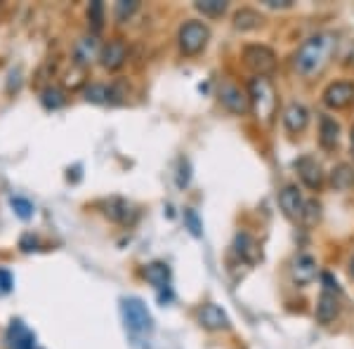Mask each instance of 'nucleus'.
I'll return each instance as SVG.
<instances>
[{
	"label": "nucleus",
	"instance_id": "nucleus-23",
	"mask_svg": "<svg viewBox=\"0 0 354 349\" xmlns=\"http://www.w3.org/2000/svg\"><path fill=\"white\" fill-rule=\"evenodd\" d=\"M10 205H12L15 215L19 217V220H31L33 213H36L33 203L28 201V198H21V196H12V198H10Z\"/></svg>",
	"mask_w": 354,
	"mask_h": 349
},
{
	"label": "nucleus",
	"instance_id": "nucleus-3",
	"mask_svg": "<svg viewBox=\"0 0 354 349\" xmlns=\"http://www.w3.org/2000/svg\"><path fill=\"white\" fill-rule=\"evenodd\" d=\"M121 317L125 323V330L135 340H145L153 333V319L140 297H123L121 300Z\"/></svg>",
	"mask_w": 354,
	"mask_h": 349
},
{
	"label": "nucleus",
	"instance_id": "nucleus-5",
	"mask_svg": "<svg viewBox=\"0 0 354 349\" xmlns=\"http://www.w3.org/2000/svg\"><path fill=\"white\" fill-rule=\"evenodd\" d=\"M243 62L248 68H253L255 76H267L277 68V55L267 45H245Z\"/></svg>",
	"mask_w": 354,
	"mask_h": 349
},
{
	"label": "nucleus",
	"instance_id": "nucleus-7",
	"mask_svg": "<svg viewBox=\"0 0 354 349\" xmlns=\"http://www.w3.org/2000/svg\"><path fill=\"white\" fill-rule=\"evenodd\" d=\"M324 104L330 109H347L354 104V83L338 81L324 90Z\"/></svg>",
	"mask_w": 354,
	"mask_h": 349
},
{
	"label": "nucleus",
	"instance_id": "nucleus-8",
	"mask_svg": "<svg viewBox=\"0 0 354 349\" xmlns=\"http://www.w3.org/2000/svg\"><path fill=\"white\" fill-rule=\"evenodd\" d=\"M220 102L230 109L232 113H239V116L250 109V97L234 83H225L220 88Z\"/></svg>",
	"mask_w": 354,
	"mask_h": 349
},
{
	"label": "nucleus",
	"instance_id": "nucleus-2",
	"mask_svg": "<svg viewBox=\"0 0 354 349\" xmlns=\"http://www.w3.org/2000/svg\"><path fill=\"white\" fill-rule=\"evenodd\" d=\"M248 97H250V109H253L255 118L262 125H272L274 116H277V90H274L272 81L267 76H255L248 83Z\"/></svg>",
	"mask_w": 354,
	"mask_h": 349
},
{
	"label": "nucleus",
	"instance_id": "nucleus-34",
	"mask_svg": "<svg viewBox=\"0 0 354 349\" xmlns=\"http://www.w3.org/2000/svg\"><path fill=\"white\" fill-rule=\"evenodd\" d=\"M352 156H354V128H352Z\"/></svg>",
	"mask_w": 354,
	"mask_h": 349
},
{
	"label": "nucleus",
	"instance_id": "nucleus-18",
	"mask_svg": "<svg viewBox=\"0 0 354 349\" xmlns=\"http://www.w3.org/2000/svg\"><path fill=\"white\" fill-rule=\"evenodd\" d=\"M145 279L161 295H163V290L168 293V288H170V269H168V265H163V262H151V265H147Z\"/></svg>",
	"mask_w": 354,
	"mask_h": 349
},
{
	"label": "nucleus",
	"instance_id": "nucleus-1",
	"mask_svg": "<svg viewBox=\"0 0 354 349\" xmlns=\"http://www.w3.org/2000/svg\"><path fill=\"white\" fill-rule=\"evenodd\" d=\"M335 50V36L333 33H317L307 38L293 55V68L302 78H314L328 66L330 55Z\"/></svg>",
	"mask_w": 354,
	"mask_h": 349
},
{
	"label": "nucleus",
	"instance_id": "nucleus-24",
	"mask_svg": "<svg viewBox=\"0 0 354 349\" xmlns=\"http://www.w3.org/2000/svg\"><path fill=\"white\" fill-rule=\"evenodd\" d=\"M196 10L198 12H203L205 17H220V15H225L227 3L225 0H198Z\"/></svg>",
	"mask_w": 354,
	"mask_h": 349
},
{
	"label": "nucleus",
	"instance_id": "nucleus-15",
	"mask_svg": "<svg viewBox=\"0 0 354 349\" xmlns=\"http://www.w3.org/2000/svg\"><path fill=\"white\" fill-rule=\"evenodd\" d=\"M234 250H236V255L241 257L243 262H248V265H255V262H260V257H262L258 241L245 232H239L236 236H234Z\"/></svg>",
	"mask_w": 354,
	"mask_h": 349
},
{
	"label": "nucleus",
	"instance_id": "nucleus-27",
	"mask_svg": "<svg viewBox=\"0 0 354 349\" xmlns=\"http://www.w3.org/2000/svg\"><path fill=\"white\" fill-rule=\"evenodd\" d=\"M185 225H187V229H189L192 236H201V234H203L201 232L203 225H201V220H198L196 210H192V208L185 210Z\"/></svg>",
	"mask_w": 354,
	"mask_h": 349
},
{
	"label": "nucleus",
	"instance_id": "nucleus-33",
	"mask_svg": "<svg viewBox=\"0 0 354 349\" xmlns=\"http://www.w3.org/2000/svg\"><path fill=\"white\" fill-rule=\"evenodd\" d=\"M350 274H352V279H354V257L350 260Z\"/></svg>",
	"mask_w": 354,
	"mask_h": 349
},
{
	"label": "nucleus",
	"instance_id": "nucleus-13",
	"mask_svg": "<svg viewBox=\"0 0 354 349\" xmlns=\"http://www.w3.org/2000/svg\"><path fill=\"white\" fill-rule=\"evenodd\" d=\"M8 345L10 349H36V335L26 328L24 321L15 319L8 326Z\"/></svg>",
	"mask_w": 354,
	"mask_h": 349
},
{
	"label": "nucleus",
	"instance_id": "nucleus-30",
	"mask_svg": "<svg viewBox=\"0 0 354 349\" xmlns=\"http://www.w3.org/2000/svg\"><path fill=\"white\" fill-rule=\"evenodd\" d=\"M317 217H319V203L307 201V205H305V215H302V220H305L307 225H312V222H317Z\"/></svg>",
	"mask_w": 354,
	"mask_h": 349
},
{
	"label": "nucleus",
	"instance_id": "nucleus-17",
	"mask_svg": "<svg viewBox=\"0 0 354 349\" xmlns=\"http://www.w3.org/2000/svg\"><path fill=\"white\" fill-rule=\"evenodd\" d=\"M100 53L102 50H100V43H97V36H85L76 43V48H73V57H76V62L81 66H90Z\"/></svg>",
	"mask_w": 354,
	"mask_h": 349
},
{
	"label": "nucleus",
	"instance_id": "nucleus-12",
	"mask_svg": "<svg viewBox=\"0 0 354 349\" xmlns=\"http://www.w3.org/2000/svg\"><path fill=\"white\" fill-rule=\"evenodd\" d=\"M100 59H102V66L109 68V71H116V68H121L125 64V59H128V48H125L123 41H109L102 48L100 53Z\"/></svg>",
	"mask_w": 354,
	"mask_h": 349
},
{
	"label": "nucleus",
	"instance_id": "nucleus-25",
	"mask_svg": "<svg viewBox=\"0 0 354 349\" xmlns=\"http://www.w3.org/2000/svg\"><path fill=\"white\" fill-rule=\"evenodd\" d=\"M88 19H90V26H93V36H95V33L102 28V24H104V5H102V3H90Z\"/></svg>",
	"mask_w": 354,
	"mask_h": 349
},
{
	"label": "nucleus",
	"instance_id": "nucleus-22",
	"mask_svg": "<svg viewBox=\"0 0 354 349\" xmlns=\"http://www.w3.org/2000/svg\"><path fill=\"white\" fill-rule=\"evenodd\" d=\"M111 97H113V88H109V85H90L85 90V100L95 102V104H109Z\"/></svg>",
	"mask_w": 354,
	"mask_h": 349
},
{
	"label": "nucleus",
	"instance_id": "nucleus-9",
	"mask_svg": "<svg viewBox=\"0 0 354 349\" xmlns=\"http://www.w3.org/2000/svg\"><path fill=\"white\" fill-rule=\"evenodd\" d=\"M295 170H298L302 185H305L307 189H319L324 185V170L322 165H319L317 158L312 156H302L295 161Z\"/></svg>",
	"mask_w": 354,
	"mask_h": 349
},
{
	"label": "nucleus",
	"instance_id": "nucleus-6",
	"mask_svg": "<svg viewBox=\"0 0 354 349\" xmlns=\"http://www.w3.org/2000/svg\"><path fill=\"white\" fill-rule=\"evenodd\" d=\"M305 205H307V201L302 198L298 187L288 185L279 191V208L283 210V215H286L288 220H302V215H305Z\"/></svg>",
	"mask_w": 354,
	"mask_h": 349
},
{
	"label": "nucleus",
	"instance_id": "nucleus-14",
	"mask_svg": "<svg viewBox=\"0 0 354 349\" xmlns=\"http://www.w3.org/2000/svg\"><path fill=\"white\" fill-rule=\"evenodd\" d=\"M290 276L298 285H307L317 279V260L312 255H298L290 265Z\"/></svg>",
	"mask_w": 354,
	"mask_h": 349
},
{
	"label": "nucleus",
	"instance_id": "nucleus-21",
	"mask_svg": "<svg viewBox=\"0 0 354 349\" xmlns=\"http://www.w3.org/2000/svg\"><path fill=\"white\" fill-rule=\"evenodd\" d=\"M104 213L109 220L113 222H128V217L130 213H133V208H130V203L128 201H123V198H111L109 203L104 205Z\"/></svg>",
	"mask_w": 354,
	"mask_h": 349
},
{
	"label": "nucleus",
	"instance_id": "nucleus-11",
	"mask_svg": "<svg viewBox=\"0 0 354 349\" xmlns=\"http://www.w3.org/2000/svg\"><path fill=\"white\" fill-rule=\"evenodd\" d=\"M281 118H283V125H286L288 133L298 135L307 128V123H310V111H307V106L300 104V102H290V104L283 109Z\"/></svg>",
	"mask_w": 354,
	"mask_h": 349
},
{
	"label": "nucleus",
	"instance_id": "nucleus-10",
	"mask_svg": "<svg viewBox=\"0 0 354 349\" xmlns=\"http://www.w3.org/2000/svg\"><path fill=\"white\" fill-rule=\"evenodd\" d=\"M196 319L205 330H227L230 328V317L225 314V309L213 305V302H208V305H203L198 309Z\"/></svg>",
	"mask_w": 354,
	"mask_h": 349
},
{
	"label": "nucleus",
	"instance_id": "nucleus-16",
	"mask_svg": "<svg viewBox=\"0 0 354 349\" xmlns=\"http://www.w3.org/2000/svg\"><path fill=\"white\" fill-rule=\"evenodd\" d=\"M338 312H340L338 295L328 293V290H322V295H319V302H317V321L324 323V326H328L335 317H338Z\"/></svg>",
	"mask_w": 354,
	"mask_h": 349
},
{
	"label": "nucleus",
	"instance_id": "nucleus-4",
	"mask_svg": "<svg viewBox=\"0 0 354 349\" xmlns=\"http://www.w3.org/2000/svg\"><path fill=\"white\" fill-rule=\"evenodd\" d=\"M208 38H210L208 26L201 24V21H196V19H189V21H185V24H182L177 41H180L182 53L192 57V55H198L205 45H208Z\"/></svg>",
	"mask_w": 354,
	"mask_h": 349
},
{
	"label": "nucleus",
	"instance_id": "nucleus-32",
	"mask_svg": "<svg viewBox=\"0 0 354 349\" xmlns=\"http://www.w3.org/2000/svg\"><path fill=\"white\" fill-rule=\"evenodd\" d=\"M270 8H290L293 5V0H265Z\"/></svg>",
	"mask_w": 354,
	"mask_h": 349
},
{
	"label": "nucleus",
	"instance_id": "nucleus-20",
	"mask_svg": "<svg viewBox=\"0 0 354 349\" xmlns=\"http://www.w3.org/2000/svg\"><path fill=\"white\" fill-rule=\"evenodd\" d=\"M260 24H262V15L250 8L239 10L236 17H234V26H236L239 31H253V28H258Z\"/></svg>",
	"mask_w": 354,
	"mask_h": 349
},
{
	"label": "nucleus",
	"instance_id": "nucleus-28",
	"mask_svg": "<svg viewBox=\"0 0 354 349\" xmlns=\"http://www.w3.org/2000/svg\"><path fill=\"white\" fill-rule=\"evenodd\" d=\"M12 288H15L12 274H10L8 269H0V297L10 295V293H12Z\"/></svg>",
	"mask_w": 354,
	"mask_h": 349
},
{
	"label": "nucleus",
	"instance_id": "nucleus-26",
	"mask_svg": "<svg viewBox=\"0 0 354 349\" xmlns=\"http://www.w3.org/2000/svg\"><path fill=\"white\" fill-rule=\"evenodd\" d=\"M64 93H62L59 88H48L43 93V104L48 109H59L62 104H64Z\"/></svg>",
	"mask_w": 354,
	"mask_h": 349
},
{
	"label": "nucleus",
	"instance_id": "nucleus-19",
	"mask_svg": "<svg viewBox=\"0 0 354 349\" xmlns=\"http://www.w3.org/2000/svg\"><path fill=\"white\" fill-rule=\"evenodd\" d=\"M338 140H340V125L335 123V118H330L324 113L319 118V142H322L324 149H335L338 147Z\"/></svg>",
	"mask_w": 354,
	"mask_h": 349
},
{
	"label": "nucleus",
	"instance_id": "nucleus-31",
	"mask_svg": "<svg viewBox=\"0 0 354 349\" xmlns=\"http://www.w3.org/2000/svg\"><path fill=\"white\" fill-rule=\"evenodd\" d=\"M322 281H324V290H328V293H335V295L340 293L338 281H335V279H333V274L324 272V274H322Z\"/></svg>",
	"mask_w": 354,
	"mask_h": 349
},
{
	"label": "nucleus",
	"instance_id": "nucleus-29",
	"mask_svg": "<svg viewBox=\"0 0 354 349\" xmlns=\"http://www.w3.org/2000/svg\"><path fill=\"white\" fill-rule=\"evenodd\" d=\"M137 10V3H118L116 5V19L118 21H125L130 15H133Z\"/></svg>",
	"mask_w": 354,
	"mask_h": 349
}]
</instances>
